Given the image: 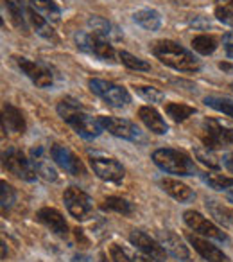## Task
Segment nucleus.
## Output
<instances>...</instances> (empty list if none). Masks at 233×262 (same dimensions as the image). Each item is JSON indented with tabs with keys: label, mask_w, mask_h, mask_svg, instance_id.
<instances>
[{
	"label": "nucleus",
	"mask_w": 233,
	"mask_h": 262,
	"mask_svg": "<svg viewBox=\"0 0 233 262\" xmlns=\"http://www.w3.org/2000/svg\"><path fill=\"white\" fill-rule=\"evenodd\" d=\"M58 113L61 115V119L76 131L77 135L86 140L97 139L102 133V129H104L101 120H99V117H94V115H90V113H86L83 110V106L72 97H66L59 101Z\"/></svg>",
	"instance_id": "f257e3e1"
},
{
	"label": "nucleus",
	"mask_w": 233,
	"mask_h": 262,
	"mask_svg": "<svg viewBox=\"0 0 233 262\" xmlns=\"http://www.w3.org/2000/svg\"><path fill=\"white\" fill-rule=\"evenodd\" d=\"M154 58L160 59L164 65L178 70V72H197L201 69V61L197 56L181 47L172 40H160L151 47Z\"/></svg>",
	"instance_id": "f03ea898"
},
{
	"label": "nucleus",
	"mask_w": 233,
	"mask_h": 262,
	"mask_svg": "<svg viewBox=\"0 0 233 262\" xmlns=\"http://www.w3.org/2000/svg\"><path fill=\"white\" fill-rule=\"evenodd\" d=\"M153 162L156 167H160L167 174L176 176H194L197 172L192 158L179 149H171V147H161L153 153Z\"/></svg>",
	"instance_id": "7ed1b4c3"
},
{
	"label": "nucleus",
	"mask_w": 233,
	"mask_h": 262,
	"mask_svg": "<svg viewBox=\"0 0 233 262\" xmlns=\"http://www.w3.org/2000/svg\"><path fill=\"white\" fill-rule=\"evenodd\" d=\"M76 45L79 51L86 52V54L95 56V58L102 59V61L115 63L116 52L113 49L111 41L91 33V31H79V33H76Z\"/></svg>",
	"instance_id": "20e7f679"
},
{
	"label": "nucleus",
	"mask_w": 233,
	"mask_h": 262,
	"mask_svg": "<svg viewBox=\"0 0 233 262\" xmlns=\"http://www.w3.org/2000/svg\"><path fill=\"white\" fill-rule=\"evenodd\" d=\"M201 140L203 146L208 149H222V147L233 144V131L231 127L224 126L215 119H204L201 122Z\"/></svg>",
	"instance_id": "39448f33"
},
{
	"label": "nucleus",
	"mask_w": 233,
	"mask_h": 262,
	"mask_svg": "<svg viewBox=\"0 0 233 262\" xmlns=\"http://www.w3.org/2000/svg\"><path fill=\"white\" fill-rule=\"evenodd\" d=\"M88 86H90V90L94 92L97 97H101L102 101L109 106L122 108V106H126V104L131 102V95H129V92L126 90L124 86H119V84H115V83H109V81L94 77V79L88 81Z\"/></svg>",
	"instance_id": "423d86ee"
},
{
	"label": "nucleus",
	"mask_w": 233,
	"mask_h": 262,
	"mask_svg": "<svg viewBox=\"0 0 233 262\" xmlns=\"http://www.w3.org/2000/svg\"><path fill=\"white\" fill-rule=\"evenodd\" d=\"M2 165H4L6 171L15 174L16 178L26 180V182H34L38 176L33 162H31L22 151L16 149V147H8V149L2 153Z\"/></svg>",
	"instance_id": "0eeeda50"
},
{
	"label": "nucleus",
	"mask_w": 233,
	"mask_h": 262,
	"mask_svg": "<svg viewBox=\"0 0 233 262\" xmlns=\"http://www.w3.org/2000/svg\"><path fill=\"white\" fill-rule=\"evenodd\" d=\"M99 120H101L102 127L106 131H109L113 137H119V139H124L136 144L146 142V135L142 133V129L135 122H131V120L116 119V117H104V115L99 117Z\"/></svg>",
	"instance_id": "6e6552de"
},
{
	"label": "nucleus",
	"mask_w": 233,
	"mask_h": 262,
	"mask_svg": "<svg viewBox=\"0 0 233 262\" xmlns=\"http://www.w3.org/2000/svg\"><path fill=\"white\" fill-rule=\"evenodd\" d=\"M63 201L68 214L77 221H86L94 212V200L79 187H68L63 194Z\"/></svg>",
	"instance_id": "1a4fd4ad"
},
{
	"label": "nucleus",
	"mask_w": 233,
	"mask_h": 262,
	"mask_svg": "<svg viewBox=\"0 0 233 262\" xmlns=\"http://www.w3.org/2000/svg\"><path fill=\"white\" fill-rule=\"evenodd\" d=\"M90 165L95 174L104 182L119 183L126 176V169L122 167L121 162L102 153H90Z\"/></svg>",
	"instance_id": "9d476101"
},
{
	"label": "nucleus",
	"mask_w": 233,
	"mask_h": 262,
	"mask_svg": "<svg viewBox=\"0 0 233 262\" xmlns=\"http://www.w3.org/2000/svg\"><path fill=\"white\" fill-rule=\"evenodd\" d=\"M183 221H185V225L189 226L194 233H197V235L219 241V243H226V241H228V235H226L217 225H214L210 219H206L203 214H199V212L185 210L183 212Z\"/></svg>",
	"instance_id": "9b49d317"
},
{
	"label": "nucleus",
	"mask_w": 233,
	"mask_h": 262,
	"mask_svg": "<svg viewBox=\"0 0 233 262\" xmlns=\"http://www.w3.org/2000/svg\"><path fill=\"white\" fill-rule=\"evenodd\" d=\"M51 157H52V160L56 162V165H59V167L65 172H68V174H72V176L86 174V167H84L83 160L66 146L54 144V146L51 147Z\"/></svg>",
	"instance_id": "f8f14e48"
},
{
	"label": "nucleus",
	"mask_w": 233,
	"mask_h": 262,
	"mask_svg": "<svg viewBox=\"0 0 233 262\" xmlns=\"http://www.w3.org/2000/svg\"><path fill=\"white\" fill-rule=\"evenodd\" d=\"M16 65L20 67V70H22L36 86L49 88L54 84V74H52V70L49 69L47 65H43V63L31 61V59L18 56V58H16Z\"/></svg>",
	"instance_id": "ddd939ff"
},
{
	"label": "nucleus",
	"mask_w": 233,
	"mask_h": 262,
	"mask_svg": "<svg viewBox=\"0 0 233 262\" xmlns=\"http://www.w3.org/2000/svg\"><path fill=\"white\" fill-rule=\"evenodd\" d=\"M129 241H131L133 246L138 248L144 255L154 258L156 262H165V258H167V251H165V248L160 244V241L153 239V237L147 235L142 230H133V232L129 233Z\"/></svg>",
	"instance_id": "4468645a"
},
{
	"label": "nucleus",
	"mask_w": 233,
	"mask_h": 262,
	"mask_svg": "<svg viewBox=\"0 0 233 262\" xmlns=\"http://www.w3.org/2000/svg\"><path fill=\"white\" fill-rule=\"evenodd\" d=\"M187 241L190 243V246H194V250L208 262H231L229 257L217 248L215 244H212L206 237H199L197 233H187Z\"/></svg>",
	"instance_id": "2eb2a0df"
},
{
	"label": "nucleus",
	"mask_w": 233,
	"mask_h": 262,
	"mask_svg": "<svg viewBox=\"0 0 233 262\" xmlns=\"http://www.w3.org/2000/svg\"><path fill=\"white\" fill-rule=\"evenodd\" d=\"M158 241H160V244L165 248V251H167L169 255H172L174 258H178V260H190V250L189 246H185V243H183L181 239H179V235H176L174 232H171V230H161V232H158Z\"/></svg>",
	"instance_id": "dca6fc26"
},
{
	"label": "nucleus",
	"mask_w": 233,
	"mask_h": 262,
	"mask_svg": "<svg viewBox=\"0 0 233 262\" xmlns=\"http://www.w3.org/2000/svg\"><path fill=\"white\" fill-rule=\"evenodd\" d=\"M36 219L43 226H47L52 233H56V235H59V237L68 235V225H66L61 212L56 210V208H51V207L40 208L36 214Z\"/></svg>",
	"instance_id": "f3484780"
},
{
	"label": "nucleus",
	"mask_w": 233,
	"mask_h": 262,
	"mask_svg": "<svg viewBox=\"0 0 233 262\" xmlns=\"http://www.w3.org/2000/svg\"><path fill=\"white\" fill-rule=\"evenodd\" d=\"M29 155H31V162H33L38 176H41V178L47 180V182H56V180H58V171L54 169V165H52L51 158H49L43 146H33Z\"/></svg>",
	"instance_id": "a211bd4d"
},
{
	"label": "nucleus",
	"mask_w": 233,
	"mask_h": 262,
	"mask_svg": "<svg viewBox=\"0 0 233 262\" xmlns=\"http://www.w3.org/2000/svg\"><path fill=\"white\" fill-rule=\"evenodd\" d=\"M158 185L161 187L164 192H167L172 200L179 201V203H189V201H192L196 198L194 190L187 183L179 182L176 178H160L158 180Z\"/></svg>",
	"instance_id": "6ab92c4d"
},
{
	"label": "nucleus",
	"mask_w": 233,
	"mask_h": 262,
	"mask_svg": "<svg viewBox=\"0 0 233 262\" xmlns=\"http://www.w3.org/2000/svg\"><path fill=\"white\" fill-rule=\"evenodd\" d=\"M138 117H140V120L146 124L147 129H149L151 133H154V135H165L169 131V126H167V122H165V119L153 108V106H142V108L138 110Z\"/></svg>",
	"instance_id": "aec40b11"
},
{
	"label": "nucleus",
	"mask_w": 233,
	"mask_h": 262,
	"mask_svg": "<svg viewBox=\"0 0 233 262\" xmlns=\"http://www.w3.org/2000/svg\"><path fill=\"white\" fill-rule=\"evenodd\" d=\"M88 26H90L91 33L99 34V36L106 38L109 41H121L122 40V33L116 26H113L111 22H108L106 18H101V16H91L88 20Z\"/></svg>",
	"instance_id": "412c9836"
},
{
	"label": "nucleus",
	"mask_w": 233,
	"mask_h": 262,
	"mask_svg": "<svg viewBox=\"0 0 233 262\" xmlns=\"http://www.w3.org/2000/svg\"><path fill=\"white\" fill-rule=\"evenodd\" d=\"M26 13H27L29 24L33 26V29L36 31L41 38H45V40H49V41H58V36H56L54 29L51 27V22H49V20H45L43 16H41L38 11H34L31 6L26 8Z\"/></svg>",
	"instance_id": "4be33fe9"
},
{
	"label": "nucleus",
	"mask_w": 233,
	"mask_h": 262,
	"mask_svg": "<svg viewBox=\"0 0 233 262\" xmlns=\"http://www.w3.org/2000/svg\"><path fill=\"white\" fill-rule=\"evenodd\" d=\"M204 207H206L208 214H210L219 225L233 230V208L226 207L224 203H221V201H217V200H206L204 201Z\"/></svg>",
	"instance_id": "5701e85b"
},
{
	"label": "nucleus",
	"mask_w": 233,
	"mask_h": 262,
	"mask_svg": "<svg viewBox=\"0 0 233 262\" xmlns=\"http://www.w3.org/2000/svg\"><path fill=\"white\" fill-rule=\"evenodd\" d=\"M203 182L206 183L210 189L224 194V196L228 198L229 203H233V178L222 176V174H215V172H206V174H203Z\"/></svg>",
	"instance_id": "b1692460"
},
{
	"label": "nucleus",
	"mask_w": 233,
	"mask_h": 262,
	"mask_svg": "<svg viewBox=\"0 0 233 262\" xmlns=\"http://www.w3.org/2000/svg\"><path fill=\"white\" fill-rule=\"evenodd\" d=\"M29 6L49 22L58 24L61 20V9L58 8L54 0H29Z\"/></svg>",
	"instance_id": "393cba45"
},
{
	"label": "nucleus",
	"mask_w": 233,
	"mask_h": 262,
	"mask_svg": "<svg viewBox=\"0 0 233 262\" xmlns=\"http://www.w3.org/2000/svg\"><path fill=\"white\" fill-rule=\"evenodd\" d=\"M8 126L15 133H24L26 131V119H24V113L20 112L16 106L6 102L4 104V127Z\"/></svg>",
	"instance_id": "a878e982"
},
{
	"label": "nucleus",
	"mask_w": 233,
	"mask_h": 262,
	"mask_svg": "<svg viewBox=\"0 0 233 262\" xmlns=\"http://www.w3.org/2000/svg\"><path fill=\"white\" fill-rule=\"evenodd\" d=\"M133 20L146 31H158L161 27V15L154 9H140L133 15Z\"/></svg>",
	"instance_id": "bb28decb"
},
{
	"label": "nucleus",
	"mask_w": 233,
	"mask_h": 262,
	"mask_svg": "<svg viewBox=\"0 0 233 262\" xmlns=\"http://www.w3.org/2000/svg\"><path fill=\"white\" fill-rule=\"evenodd\" d=\"M4 8L8 9V15L11 18V22L15 24L16 29H20V33H27V22L26 16L27 13H24V6L16 0H4Z\"/></svg>",
	"instance_id": "cd10ccee"
},
{
	"label": "nucleus",
	"mask_w": 233,
	"mask_h": 262,
	"mask_svg": "<svg viewBox=\"0 0 233 262\" xmlns=\"http://www.w3.org/2000/svg\"><path fill=\"white\" fill-rule=\"evenodd\" d=\"M165 113L171 117L174 122H183L189 117H192L196 113V108L189 104H183V102H169L165 104Z\"/></svg>",
	"instance_id": "c85d7f7f"
},
{
	"label": "nucleus",
	"mask_w": 233,
	"mask_h": 262,
	"mask_svg": "<svg viewBox=\"0 0 233 262\" xmlns=\"http://www.w3.org/2000/svg\"><path fill=\"white\" fill-rule=\"evenodd\" d=\"M102 210H108V212H116V214H122V215H129L133 212V205L129 203L128 200L124 198H116V196H109L102 201L101 205Z\"/></svg>",
	"instance_id": "c756f323"
},
{
	"label": "nucleus",
	"mask_w": 233,
	"mask_h": 262,
	"mask_svg": "<svg viewBox=\"0 0 233 262\" xmlns=\"http://www.w3.org/2000/svg\"><path fill=\"white\" fill-rule=\"evenodd\" d=\"M215 18L226 26H233V0H215Z\"/></svg>",
	"instance_id": "7c9ffc66"
},
{
	"label": "nucleus",
	"mask_w": 233,
	"mask_h": 262,
	"mask_svg": "<svg viewBox=\"0 0 233 262\" xmlns=\"http://www.w3.org/2000/svg\"><path fill=\"white\" fill-rule=\"evenodd\" d=\"M192 47L196 52L203 56H210L215 52L217 49V40L214 36H208V34H201V36H196L192 40Z\"/></svg>",
	"instance_id": "2f4dec72"
},
{
	"label": "nucleus",
	"mask_w": 233,
	"mask_h": 262,
	"mask_svg": "<svg viewBox=\"0 0 233 262\" xmlns=\"http://www.w3.org/2000/svg\"><path fill=\"white\" fill-rule=\"evenodd\" d=\"M204 104L233 119V101L231 99L219 97V95H208V97H204Z\"/></svg>",
	"instance_id": "473e14b6"
},
{
	"label": "nucleus",
	"mask_w": 233,
	"mask_h": 262,
	"mask_svg": "<svg viewBox=\"0 0 233 262\" xmlns=\"http://www.w3.org/2000/svg\"><path fill=\"white\" fill-rule=\"evenodd\" d=\"M119 58H121V61L131 70H140V72H149L151 70V65L146 61V59L136 58V56H133L131 52H128V51L119 52Z\"/></svg>",
	"instance_id": "72a5a7b5"
},
{
	"label": "nucleus",
	"mask_w": 233,
	"mask_h": 262,
	"mask_svg": "<svg viewBox=\"0 0 233 262\" xmlns=\"http://www.w3.org/2000/svg\"><path fill=\"white\" fill-rule=\"evenodd\" d=\"M0 203H2V210H9V208L15 205V201H16V190H15V187L13 185H9L8 182H0Z\"/></svg>",
	"instance_id": "f704fd0d"
},
{
	"label": "nucleus",
	"mask_w": 233,
	"mask_h": 262,
	"mask_svg": "<svg viewBox=\"0 0 233 262\" xmlns=\"http://www.w3.org/2000/svg\"><path fill=\"white\" fill-rule=\"evenodd\" d=\"M135 90H136V94H138L140 97H144L146 101H149V102H161L165 99L164 92H160L158 88H154V86L138 84V86H135Z\"/></svg>",
	"instance_id": "c9c22d12"
},
{
	"label": "nucleus",
	"mask_w": 233,
	"mask_h": 262,
	"mask_svg": "<svg viewBox=\"0 0 233 262\" xmlns=\"http://www.w3.org/2000/svg\"><path fill=\"white\" fill-rule=\"evenodd\" d=\"M196 158L201 162V164H204L208 169H219L221 167V162L217 160V157H215L214 153H212V149H208V147H197L196 151Z\"/></svg>",
	"instance_id": "e433bc0d"
},
{
	"label": "nucleus",
	"mask_w": 233,
	"mask_h": 262,
	"mask_svg": "<svg viewBox=\"0 0 233 262\" xmlns=\"http://www.w3.org/2000/svg\"><path fill=\"white\" fill-rule=\"evenodd\" d=\"M109 257H111L113 262H133V258H129L126 250H122L119 244H111V248H109Z\"/></svg>",
	"instance_id": "4c0bfd02"
},
{
	"label": "nucleus",
	"mask_w": 233,
	"mask_h": 262,
	"mask_svg": "<svg viewBox=\"0 0 233 262\" xmlns=\"http://www.w3.org/2000/svg\"><path fill=\"white\" fill-rule=\"evenodd\" d=\"M222 45H224L226 56L233 58V31H228V33L222 36Z\"/></svg>",
	"instance_id": "58836bf2"
},
{
	"label": "nucleus",
	"mask_w": 233,
	"mask_h": 262,
	"mask_svg": "<svg viewBox=\"0 0 233 262\" xmlns=\"http://www.w3.org/2000/svg\"><path fill=\"white\" fill-rule=\"evenodd\" d=\"M222 165L233 174V151L231 153H226L224 157H222Z\"/></svg>",
	"instance_id": "ea45409f"
},
{
	"label": "nucleus",
	"mask_w": 233,
	"mask_h": 262,
	"mask_svg": "<svg viewBox=\"0 0 233 262\" xmlns=\"http://www.w3.org/2000/svg\"><path fill=\"white\" fill-rule=\"evenodd\" d=\"M72 262H91V258L88 257V255H84V253H77V255H74V257H72Z\"/></svg>",
	"instance_id": "a19ab883"
},
{
	"label": "nucleus",
	"mask_w": 233,
	"mask_h": 262,
	"mask_svg": "<svg viewBox=\"0 0 233 262\" xmlns=\"http://www.w3.org/2000/svg\"><path fill=\"white\" fill-rule=\"evenodd\" d=\"M133 262H156V260L147 257V255H135V257H133Z\"/></svg>",
	"instance_id": "79ce46f5"
},
{
	"label": "nucleus",
	"mask_w": 233,
	"mask_h": 262,
	"mask_svg": "<svg viewBox=\"0 0 233 262\" xmlns=\"http://www.w3.org/2000/svg\"><path fill=\"white\" fill-rule=\"evenodd\" d=\"M219 69L226 74H233V65L231 63H219Z\"/></svg>",
	"instance_id": "37998d69"
},
{
	"label": "nucleus",
	"mask_w": 233,
	"mask_h": 262,
	"mask_svg": "<svg viewBox=\"0 0 233 262\" xmlns=\"http://www.w3.org/2000/svg\"><path fill=\"white\" fill-rule=\"evenodd\" d=\"M6 257H8V244H6V241H2V258L6 260Z\"/></svg>",
	"instance_id": "c03bdc74"
},
{
	"label": "nucleus",
	"mask_w": 233,
	"mask_h": 262,
	"mask_svg": "<svg viewBox=\"0 0 233 262\" xmlns=\"http://www.w3.org/2000/svg\"><path fill=\"white\" fill-rule=\"evenodd\" d=\"M231 88H233V83H231Z\"/></svg>",
	"instance_id": "a18cd8bd"
},
{
	"label": "nucleus",
	"mask_w": 233,
	"mask_h": 262,
	"mask_svg": "<svg viewBox=\"0 0 233 262\" xmlns=\"http://www.w3.org/2000/svg\"><path fill=\"white\" fill-rule=\"evenodd\" d=\"M231 131H233V127H231Z\"/></svg>",
	"instance_id": "49530a36"
}]
</instances>
